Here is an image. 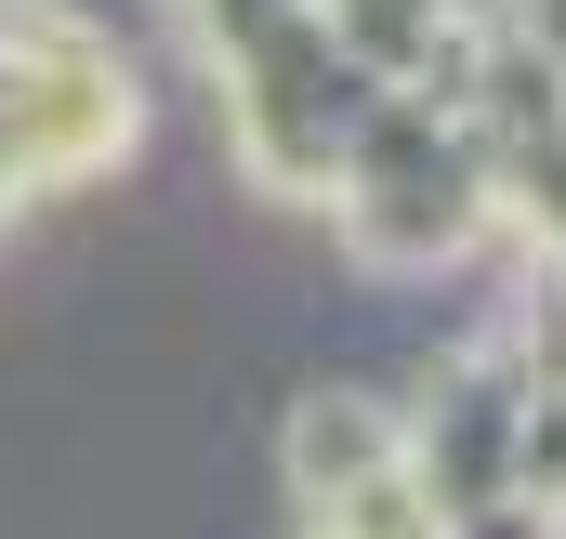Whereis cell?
<instances>
[{"label":"cell","mask_w":566,"mask_h":539,"mask_svg":"<svg viewBox=\"0 0 566 539\" xmlns=\"http://www.w3.org/2000/svg\"><path fill=\"white\" fill-rule=\"evenodd\" d=\"M554 539H566V514H554Z\"/></svg>","instance_id":"2"},{"label":"cell","mask_w":566,"mask_h":539,"mask_svg":"<svg viewBox=\"0 0 566 539\" xmlns=\"http://www.w3.org/2000/svg\"><path fill=\"white\" fill-rule=\"evenodd\" d=\"M369 474H396V395L316 382V395L290 408V487H303V514H329V500L369 487Z\"/></svg>","instance_id":"1"}]
</instances>
